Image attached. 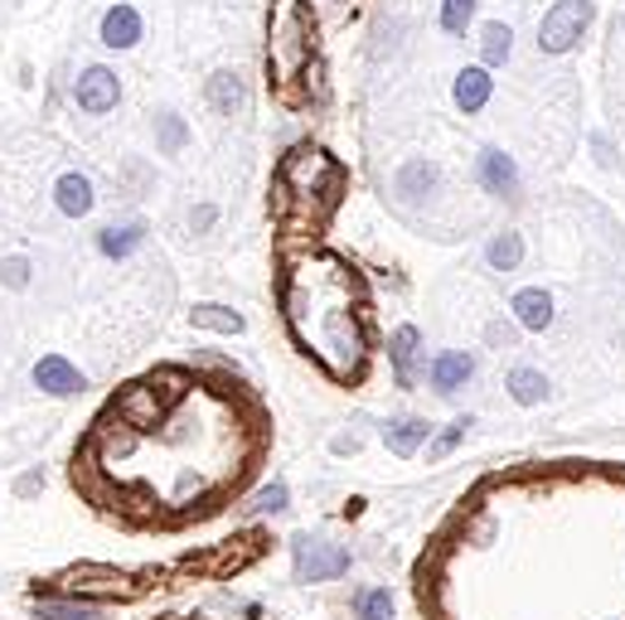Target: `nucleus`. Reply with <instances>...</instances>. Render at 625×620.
<instances>
[{"label":"nucleus","instance_id":"1","mask_svg":"<svg viewBox=\"0 0 625 620\" xmlns=\"http://www.w3.org/2000/svg\"><path fill=\"white\" fill-rule=\"evenodd\" d=\"M596 6L592 0H553L548 16L538 24V49L543 54H567V49L582 44V34L592 30Z\"/></svg>","mask_w":625,"mask_h":620},{"label":"nucleus","instance_id":"2","mask_svg":"<svg viewBox=\"0 0 625 620\" xmlns=\"http://www.w3.org/2000/svg\"><path fill=\"white\" fill-rule=\"evenodd\" d=\"M296 582H335L350 572V548L325 543V538H296Z\"/></svg>","mask_w":625,"mask_h":620},{"label":"nucleus","instance_id":"3","mask_svg":"<svg viewBox=\"0 0 625 620\" xmlns=\"http://www.w3.org/2000/svg\"><path fill=\"white\" fill-rule=\"evenodd\" d=\"M73 102L92 116L112 112L117 102H122V78H117L112 69H102V63H92V69H83L73 78Z\"/></svg>","mask_w":625,"mask_h":620},{"label":"nucleus","instance_id":"4","mask_svg":"<svg viewBox=\"0 0 625 620\" xmlns=\"http://www.w3.org/2000/svg\"><path fill=\"white\" fill-rule=\"evenodd\" d=\"M475 180H481L495 200H518V165H514V155H504L500 146L481 151V161H475Z\"/></svg>","mask_w":625,"mask_h":620},{"label":"nucleus","instance_id":"5","mask_svg":"<svg viewBox=\"0 0 625 620\" xmlns=\"http://www.w3.org/2000/svg\"><path fill=\"white\" fill-rule=\"evenodd\" d=\"M34 388L49 393V398H73V393L88 388V378L78 374V368L63 359V354H44V359L34 364Z\"/></svg>","mask_w":625,"mask_h":620},{"label":"nucleus","instance_id":"6","mask_svg":"<svg viewBox=\"0 0 625 620\" xmlns=\"http://www.w3.org/2000/svg\"><path fill=\"white\" fill-rule=\"evenodd\" d=\"M141 34H145V20H141L137 6H127V0H117L108 16H102V24H98V39L108 49H137Z\"/></svg>","mask_w":625,"mask_h":620},{"label":"nucleus","instance_id":"7","mask_svg":"<svg viewBox=\"0 0 625 620\" xmlns=\"http://www.w3.org/2000/svg\"><path fill=\"white\" fill-rule=\"evenodd\" d=\"M471 378H475V354H465V349H442L427 364V384L436 393H456V388L471 384Z\"/></svg>","mask_w":625,"mask_h":620},{"label":"nucleus","instance_id":"8","mask_svg":"<svg viewBox=\"0 0 625 620\" xmlns=\"http://www.w3.org/2000/svg\"><path fill=\"white\" fill-rule=\"evenodd\" d=\"M389 359H393L397 384H403V388L417 384V364H422V335H417V325H397V329H393Z\"/></svg>","mask_w":625,"mask_h":620},{"label":"nucleus","instance_id":"9","mask_svg":"<svg viewBox=\"0 0 625 620\" xmlns=\"http://www.w3.org/2000/svg\"><path fill=\"white\" fill-rule=\"evenodd\" d=\"M54 204H59V214H69V218H88V214H92V204H98V194H92V180H88V175H78V170L59 175V184H54Z\"/></svg>","mask_w":625,"mask_h":620},{"label":"nucleus","instance_id":"10","mask_svg":"<svg viewBox=\"0 0 625 620\" xmlns=\"http://www.w3.org/2000/svg\"><path fill=\"white\" fill-rule=\"evenodd\" d=\"M451 92H456V108L471 116V112H481L485 102H490V92H495V78H490L485 63H471V69L456 73V88H451Z\"/></svg>","mask_w":625,"mask_h":620},{"label":"nucleus","instance_id":"11","mask_svg":"<svg viewBox=\"0 0 625 620\" xmlns=\"http://www.w3.org/2000/svg\"><path fill=\"white\" fill-rule=\"evenodd\" d=\"M204 98H209V108H214L219 116H233V112L248 108V83H243V78H238L233 69H219L214 78H209Z\"/></svg>","mask_w":625,"mask_h":620},{"label":"nucleus","instance_id":"12","mask_svg":"<svg viewBox=\"0 0 625 620\" xmlns=\"http://www.w3.org/2000/svg\"><path fill=\"white\" fill-rule=\"evenodd\" d=\"M436 165L427 161H407L403 170H397V180H393V190H397V200L403 204H422V200H432L436 194Z\"/></svg>","mask_w":625,"mask_h":620},{"label":"nucleus","instance_id":"13","mask_svg":"<svg viewBox=\"0 0 625 620\" xmlns=\"http://www.w3.org/2000/svg\"><path fill=\"white\" fill-rule=\"evenodd\" d=\"M514 321L524 329H534V335H543V329L553 325V296L543 292V286H524V292L514 296Z\"/></svg>","mask_w":625,"mask_h":620},{"label":"nucleus","instance_id":"14","mask_svg":"<svg viewBox=\"0 0 625 620\" xmlns=\"http://www.w3.org/2000/svg\"><path fill=\"white\" fill-rule=\"evenodd\" d=\"M427 437H432V427L422 417H393L389 427H383V441H389L393 456H417L422 446H427Z\"/></svg>","mask_w":625,"mask_h":620},{"label":"nucleus","instance_id":"15","mask_svg":"<svg viewBox=\"0 0 625 620\" xmlns=\"http://www.w3.org/2000/svg\"><path fill=\"white\" fill-rule=\"evenodd\" d=\"M504 388H510V398H514L518 407H538L543 398H548V378H543L538 368H528V364L510 368V378H504Z\"/></svg>","mask_w":625,"mask_h":620},{"label":"nucleus","instance_id":"16","mask_svg":"<svg viewBox=\"0 0 625 620\" xmlns=\"http://www.w3.org/2000/svg\"><path fill=\"white\" fill-rule=\"evenodd\" d=\"M510 54H514V30L504 20H490L481 30V63L485 69H504Z\"/></svg>","mask_w":625,"mask_h":620},{"label":"nucleus","instance_id":"17","mask_svg":"<svg viewBox=\"0 0 625 620\" xmlns=\"http://www.w3.org/2000/svg\"><path fill=\"white\" fill-rule=\"evenodd\" d=\"M117 413H122L131 427H155V421L165 417V407L155 403V388H131L122 403H117Z\"/></svg>","mask_w":625,"mask_h":620},{"label":"nucleus","instance_id":"18","mask_svg":"<svg viewBox=\"0 0 625 620\" xmlns=\"http://www.w3.org/2000/svg\"><path fill=\"white\" fill-rule=\"evenodd\" d=\"M141 243H145V228H141V223H122V228H102V233H98V253L112 257V262L131 257Z\"/></svg>","mask_w":625,"mask_h":620},{"label":"nucleus","instance_id":"19","mask_svg":"<svg viewBox=\"0 0 625 620\" xmlns=\"http://www.w3.org/2000/svg\"><path fill=\"white\" fill-rule=\"evenodd\" d=\"M190 321L199 329H219V335H243V315L229 311V306H214V301H204V306L190 311Z\"/></svg>","mask_w":625,"mask_h":620},{"label":"nucleus","instance_id":"20","mask_svg":"<svg viewBox=\"0 0 625 620\" xmlns=\"http://www.w3.org/2000/svg\"><path fill=\"white\" fill-rule=\"evenodd\" d=\"M485 262L495 272H514L518 262H524V237L518 233H495L490 237V247H485Z\"/></svg>","mask_w":625,"mask_h":620},{"label":"nucleus","instance_id":"21","mask_svg":"<svg viewBox=\"0 0 625 620\" xmlns=\"http://www.w3.org/2000/svg\"><path fill=\"white\" fill-rule=\"evenodd\" d=\"M184 141H190V126H184V116H175V112H161V116H155V146H161L165 155L184 151Z\"/></svg>","mask_w":625,"mask_h":620},{"label":"nucleus","instance_id":"22","mask_svg":"<svg viewBox=\"0 0 625 620\" xmlns=\"http://www.w3.org/2000/svg\"><path fill=\"white\" fill-rule=\"evenodd\" d=\"M354 611H359V620H393V597H389V587L359 591V597H354Z\"/></svg>","mask_w":625,"mask_h":620},{"label":"nucleus","instance_id":"23","mask_svg":"<svg viewBox=\"0 0 625 620\" xmlns=\"http://www.w3.org/2000/svg\"><path fill=\"white\" fill-rule=\"evenodd\" d=\"M475 20V0H442V30L465 34V24Z\"/></svg>","mask_w":625,"mask_h":620},{"label":"nucleus","instance_id":"24","mask_svg":"<svg viewBox=\"0 0 625 620\" xmlns=\"http://www.w3.org/2000/svg\"><path fill=\"white\" fill-rule=\"evenodd\" d=\"M39 616L44 620H98V611L83 601H39Z\"/></svg>","mask_w":625,"mask_h":620},{"label":"nucleus","instance_id":"25","mask_svg":"<svg viewBox=\"0 0 625 620\" xmlns=\"http://www.w3.org/2000/svg\"><path fill=\"white\" fill-rule=\"evenodd\" d=\"M465 431H471V417H456V421H451V427L442 431V437H436V441H432V451H427V456H432V460H442V456H451V451H456V446L465 441Z\"/></svg>","mask_w":625,"mask_h":620},{"label":"nucleus","instance_id":"26","mask_svg":"<svg viewBox=\"0 0 625 620\" xmlns=\"http://www.w3.org/2000/svg\"><path fill=\"white\" fill-rule=\"evenodd\" d=\"M0 282H6L10 292L30 286V257H6V262H0Z\"/></svg>","mask_w":625,"mask_h":620},{"label":"nucleus","instance_id":"27","mask_svg":"<svg viewBox=\"0 0 625 620\" xmlns=\"http://www.w3.org/2000/svg\"><path fill=\"white\" fill-rule=\"evenodd\" d=\"M276 514V509H286V485H268V490H258L252 495V514Z\"/></svg>","mask_w":625,"mask_h":620},{"label":"nucleus","instance_id":"28","mask_svg":"<svg viewBox=\"0 0 625 620\" xmlns=\"http://www.w3.org/2000/svg\"><path fill=\"white\" fill-rule=\"evenodd\" d=\"M485 335H490V345H504V349L514 345V325H500V321H495V325L485 329Z\"/></svg>","mask_w":625,"mask_h":620},{"label":"nucleus","instance_id":"29","mask_svg":"<svg viewBox=\"0 0 625 620\" xmlns=\"http://www.w3.org/2000/svg\"><path fill=\"white\" fill-rule=\"evenodd\" d=\"M34 490H44V480H39V475H24V480H20V495H34Z\"/></svg>","mask_w":625,"mask_h":620}]
</instances>
